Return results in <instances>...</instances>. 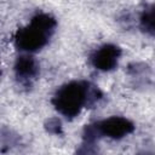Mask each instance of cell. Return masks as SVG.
Returning a JSON list of instances; mask_svg holds the SVG:
<instances>
[{
  "instance_id": "cell-1",
  "label": "cell",
  "mask_w": 155,
  "mask_h": 155,
  "mask_svg": "<svg viewBox=\"0 0 155 155\" xmlns=\"http://www.w3.org/2000/svg\"><path fill=\"white\" fill-rule=\"evenodd\" d=\"M56 28V19L46 13L33 17L29 25L19 29L15 35V45L18 50L34 52L44 47Z\"/></svg>"
},
{
  "instance_id": "cell-6",
  "label": "cell",
  "mask_w": 155,
  "mask_h": 155,
  "mask_svg": "<svg viewBox=\"0 0 155 155\" xmlns=\"http://www.w3.org/2000/svg\"><path fill=\"white\" fill-rule=\"evenodd\" d=\"M140 29L148 35L155 36V10H148L142 15Z\"/></svg>"
},
{
  "instance_id": "cell-7",
  "label": "cell",
  "mask_w": 155,
  "mask_h": 155,
  "mask_svg": "<svg viewBox=\"0 0 155 155\" xmlns=\"http://www.w3.org/2000/svg\"><path fill=\"white\" fill-rule=\"evenodd\" d=\"M45 128H46L47 132L53 133V134H61L62 133V125H61V121L57 117L48 119L45 124Z\"/></svg>"
},
{
  "instance_id": "cell-5",
  "label": "cell",
  "mask_w": 155,
  "mask_h": 155,
  "mask_svg": "<svg viewBox=\"0 0 155 155\" xmlns=\"http://www.w3.org/2000/svg\"><path fill=\"white\" fill-rule=\"evenodd\" d=\"M16 76L22 81H29L39 74V65L30 56H21L15 64Z\"/></svg>"
},
{
  "instance_id": "cell-2",
  "label": "cell",
  "mask_w": 155,
  "mask_h": 155,
  "mask_svg": "<svg viewBox=\"0 0 155 155\" xmlns=\"http://www.w3.org/2000/svg\"><path fill=\"white\" fill-rule=\"evenodd\" d=\"M88 85L84 81H73L62 86L52 99L54 108L67 117H75L82 107L87 105Z\"/></svg>"
},
{
  "instance_id": "cell-4",
  "label": "cell",
  "mask_w": 155,
  "mask_h": 155,
  "mask_svg": "<svg viewBox=\"0 0 155 155\" xmlns=\"http://www.w3.org/2000/svg\"><path fill=\"white\" fill-rule=\"evenodd\" d=\"M120 54L121 50L117 46L107 44L94 51V53L91 56V63L94 68L103 71H108L116 67Z\"/></svg>"
},
{
  "instance_id": "cell-3",
  "label": "cell",
  "mask_w": 155,
  "mask_h": 155,
  "mask_svg": "<svg viewBox=\"0 0 155 155\" xmlns=\"http://www.w3.org/2000/svg\"><path fill=\"white\" fill-rule=\"evenodd\" d=\"M102 136H107L109 138L120 139L133 132V124L121 116H111L107 120H103L97 124Z\"/></svg>"
}]
</instances>
